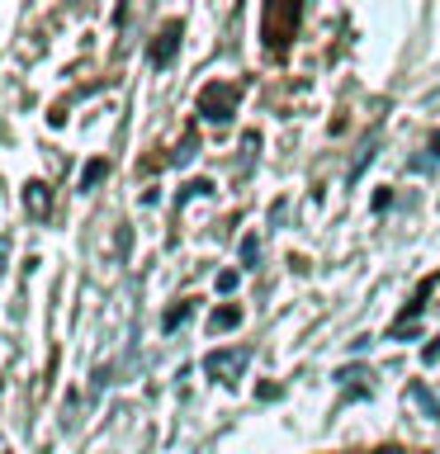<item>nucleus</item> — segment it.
<instances>
[{
  "instance_id": "nucleus-1",
  "label": "nucleus",
  "mask_w": 440,
  "mask_h": 454,
  "mask_svg": "<svg viewBox=\"0 0 440 454\" xmlns=\"http://www.w3.org/2000/svg\"><path fill=\"white\" fill-rule=\"evenodd\" d=\"M204 369L213 379H223V383H237V374L247 369V350H213L204 360Z\"/></svg>"
},
{
  "instance_id": "nucleus-6",
  "label": "nucleus",
  "mask_w": 440,
  "mask_h": 454,
  "mask_svg": "<svg viewBox=\"0 0 440 454\" xmlns=\"http://www.w3.org/2000/svg\"><path fill=\"white\" fill-rule=\"evenodd\" d=\"M105 176H109V166L105 161H90V166H85V176H81V190H90V184H99Z\"/></svg>"
},
{
  "instance_id": "nucleus-5",
  "label": "nucleus",
  "mask_w": 440,
  "mask_h": 454,
  "mask_svg": "<svg viewBox=\"0 0 440 454\" xmlns=\"http://www.w3.org/2000/svg\"><path fill=\"white\" fill-rule=\"evenodd\" d=\"M237 322H241V312H237V308H218V312L208 317L213 332H227V326H237Z\"/></svg>"
},
{
  "instance_id": "nucleus-4",
  "label": "nucleus",
  "mask_w": 440,
  "mask_h": 454,
  "mask_svg": "<svg viewBox=\"0 0 440 454\" xmlns=\"http://www.w3.org/2000/svg\"><path fill=\"white\" fill-rule=\"evenodd\" d=\"M176 43H180V24H170L166 34L152 43V62H156V67H161V62H170V52H176Z\"/></svg>"
},
{
  "instance_id": "nucleus-8",
  "label": "nucleus",
  "mask_w": 440,
  "mask_h": 454,
  "mask_svg": "<svg viewBox=\"0 0 440 454\" xmlns=\"http://www.w3.org/2000/svg\"><path fill=\"white\" fill-rule=\"evenodd\" d=\"M379 454H403V450H379Z\"/></svg>"
},
{
  "instance_id": "nucleus-2",
  "label": "nucleus",
  "mask_w": 440,
  "mask_h": 454,
  "mask_svg": "<svg viewBox=\"0 0 440 454\" xmlns=\"http://www.w3.org/2000/svg\"><path fill=\"white\" fill-rule=\"evenodd\" d=\"M232 99H237V90H227V85H208L204 99H199V109H204V119L223 123L227 114H232Z\"/></svg>"
},
{
  "instance_id": "nucleus-3",
  "label": "nucleus",
  "mask_w": 440,
  "mask_h": 454,
  "mask_svg": "<svg viewBox=\"0 0 440 454\" xmlns=\"http://www.w3.org/2000/svg\"><path fill=\"white\" fill-rule=\"evenodd\" d=\"M24 208L34 213V218H48V184L28 180V184H24Z\"/></svg>"
},
{
  "instance_id": "nucleus-7",
  "label": "nucleus",
  "mask_w": 440,
  "mask_h": 454,
  "mask_svg": "<svg viewBox=\"0 0 440 454\" xmlns=\"http://www.w3.org/2000/svg\"><path fill=\"white\" fill-rule=\"evenodd\" d=\"M185 317H190V303H180V308H176V312H170V317H166V326H180V322H185Z\"/></svg>"
}]
</instances>
